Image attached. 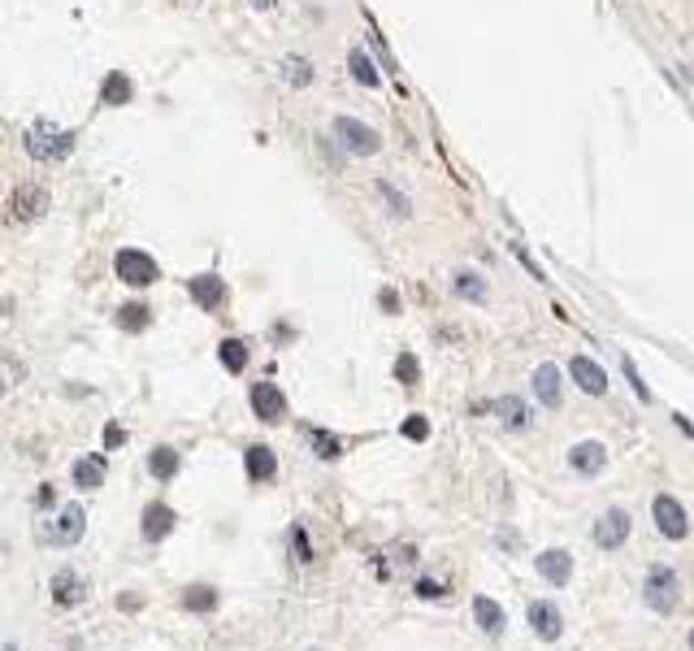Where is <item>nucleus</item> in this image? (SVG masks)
I'll return each mask as SVG.
<instances>
[{
  "mask_svg": "<svg viewBox=\"0 0 694 651\" xmlns=\"http://www.w3.org/2000/svg\"><path fill=\"white\" fill-rule=\"evenodd\" d=\"M642 599H647V608L659 616L677 613V608H681V578H677V569L651 564V569H647V582H642Z\"/></svg>",
  "mask_w": 694,
  "mask_h": 651,
  "instance_id": "nucleus-1",
  "label": "nucleus"
},
{
  "mask_svg": "<svg viewBox=\"0 0 694 651\" xmlns=\"http://www.w3.org/2000/svg\"><path fill=\"white\" fill-rule=\"evenodd\" d=\"M70 148H74V130L57 127V122H36L26 130V152L36 161H61V157H70Z\"/></svg>",
  "mask_w": 694,
  "mask_h": 651,
  "instance_id": "nucleus-2",
  "label": "nucleus"
},
{
  "mask_svg": "<svg viewBox=\"0 0 694 651\" xmlns=\"http://www.w3.org/2000/svg\"><path fill=\"white\" fill-rule=\"evenodd\" d=\"M83 534H88V512H83V504H61L53 525H39V539L57 542V547H74Z\"/></svg>",
  "mask_w": 694,
  "mask_h": 651,
  "instance_id": "nucleus-3",
  "label": "nucleus"
},
{
  "mask_svg": "<svg viewBox=\"0 0 694 651\" xmlns=\"http://www.w3.org/2000/svg\"><path fill=\"white\" fill-rule=\"evenodd\" d=\"M113 274L122 278L126 287H152L161 278V265L143 248H122V253L113 256Z\"/></svg>",
  "mask_w": 694,
  "mask_h": 651,
  "instance_id": "nucleus-4",
  "label": "nucleus"
},
{
  "mask_svg": "<svg viewBox=\"0 0 694 651\" xmlns=\"http://www.w3.org/2000/svg\"><path fill=\"white\" fill-rule=\"evenodd\" d=\"M335 140L347 157H374L378 148H382V135L374 127L357 122V118H335Z\"/></svg>",
  "mask_w": 694,
  "mask_h": 651,
  "instance_id": "nucleus-5",
  "label": "nucleus"
},
{
  "mask_svg": "<svg viewBox=\"0 0 694 651\" xmlns=\"http://www.w3.org/2000/svg\"><path fill=\"white\" fill-rule=\"evenodd\" d=\"M187 291H192L196 308H204V313H222V308L231 305V287H226V278H222V274H213V270L187 278Z\"/></svg>",
  "mask_w": 694,
  "mask_h": 651,
  "instance_id": "nucleus-6",
  "label": "nucleus"
},
{
  "mask_svg": "<svg viewBox=\"0 0 694 651\" xmlns=\"http://www.w3.org/2000/svg\"><path fill=\"white\" fill-rule=\"evenodd\" d=\"M252 417L256 421H265V426H278V421H286V396L278 391V382H252Z\"/></svg>",
  "mask_w": 694,
  "mask_h": 651,
  "instance_id": "nucleus-7",
  "label": "nucleus"
},
{
  "mask_svg": "<svg viewBox=\"0 0 694 651\" xmlns=\"http://www.w3.org/2000/svg\"><path fill=\"white\" fill-rule=\"evenodd\" d=\"M629 530H634V522H629V512H625V508H607L604 517L595 522V530H590V539H595V547H604V552H616V547H625V539H629Z\"/></svg>",
  "mask_w": 694,
  "mask_h": 651,
  "instance_id": "nucleus-8",
  "label": "nucleus"
},
{
  "mask_svg": "<svg viewBox=\"0 0 694 651\" xmlns=\"http://www.w3.org/2000/svg\"><path fill=\"white\" fill-rule=\"evenodd\" d=\"M651 517H656V530L664 539H686L690 534V517H686V508L677 504L673 495H656L651 500Z\"/></svg>",
  "mask_w": 694,
  "mask_h": 651,
  "instance_id": "nucleus-9",
  "label": "nucleus"
},
{
  "mask_svg": "<svg viewBox=\"0 0 694 651\" xmlns=\"http://www.w3.org/2000/svg\"><path fill=\"white\" fill-rule=\"evenodd\" d=\"M534 569L547 586L560 591V586H569V578H573V556L565 552V547H547V552H538L534 556Z\"/></svg>",
  "mask_w": 694,
  "mask_h": 651,
  "instance_id": "nucleus-10",
  "label": "nucleus"
},
{
  "mask_svg": "<svg viewBox=\"0 0 694 651\" xmlns=\"http://www.w3.org/2000/svg\"><path fill=\"white\" fill-rule=\"evenodd\" d=\"M569 470L582 473V478H595V473L607 470V448L599 439H582V443H573L569 448Z\"/></svg>",
  "mask_w": 694,
  "mask_h": 651,
  "instance_id": "nucleus-11",
  "label": "nucleus"
},
{
  "mask_svg": "<svg viewBox=\"0 0 694 651\" xmlns=\"http://www.w3.org/2000/svg\"><path fill=\"white\" fill-rule=\"evenodd\" d=\"M174 525H179V512L170 504H161V500H152V504L143 508V517H140V534L148 542H161V539H170L174 534Z\"/></svg>",
  "mask_w": 694,
  "mask_h": 651,
  "instance_id": "nucleus-12",
  "label": "nucleus"
},
{
  "mask_svg": "<svg viewBox=\"0 0 694 651\" xmlns=\"http://www.w3.org/2000/svg\"><path fill=\"white\" fill-rule=\"evenodd\" d=\"M534 396L543 408H560L565 404V374H560L555 361H543L534 369Z\"/></svg>",
  "mask_w": 694,
  "mask_h": 651,
  "instance_id": "nucleus-13",
  "label": "nucleus"
},
{
  "mask_svg": "<svg viewBox=\"0 0 694 651\" xmlns=\"http://www.w3.org/2000/svg\"><path fill=\"white\" fill-rule=\"evenodd\" d=\"M88 578L83 574H74V569H57L53 574V604L57 608H74V604H83L88 599Z\"/></svg>",
  "mask_w": 694,
  "mask_h": 651,
  "instance_id": "nucleus-14",
  "label": "nucleus"
},
{
  "mask_svg": "<svg viewBox=\"0 0 694 651\" xmlns=\"http://www.w3.org/2000/svg\"><path fill=\"white\" fill-rule=\"evenodd\" d=\"M530 625H534V634L543 643H555L565 634V616H560V608H555L552 599H534L530 604Z\"/></svg>",
  "mask_w": 694,
  "mask_h": 651,
  "instance_id": "nucleus-15",
  "label": "nucleus"
},
{
  "mask_svg": "<svg viewBox=\"0 0 694 651\" xmlns=\"http://www.w3.org/2000/svg\"><path fill=\"white\" fill-rule=\"evenodd\" d=\"M243 465H248V482H274L278 478V452L265 448V443H252L248 452H243Z\"/></svg>",
  "mask_w": 694,
  "mask_h": 651,
  "instance_id": "nucleus-16",
  "label": "nucleus"
},
{
  "mask_svg": "<svg viewBox=\"0 0 694 651\" xmlns=\"http://www.w3.org/2000/svg\"><path fill=\"white\" fill-rule=\"evenodd\" d=\"M569 374L586 396H607V374H604V365L599 361H590V356H573Z\"/></svg>",
  "mask_w": 694,
  "mask_h": 651,
  "instance_id": "nucleus-17",
  "label": "nucleus"
},
{
  "mask_svg": "<svg viewBox=\"0 0 694 651\" xmlns=\"http://www.w3.org/2000/svg\"><path fill=\"white\" fill-rule=\"evenodd\" d=\"M473 621H478V630L486 634V638H499V634H503V625H508L503 608H499L491 595H478V599H473Z\"/></svg>",
  "mask_w": 694,
  "mask_h": 651,
  "instance_id": "nucleus-18",
  "label": "nucleus"
},
{
  "mask_svg": "<svg viewBox=\"0 0 694 651\" xmlns=\"http://www.w3.org/2000/svg\"><path fill=\"white\" fill-rule=\"evenodd\" d=\"M105 473H109V460L105 456H83V460H74V487L78 491H96L105 487Z\"/></svg>",
  "mask_w": 694,
  "mask_h": 651,
  "instance_id": "nucleus-19",
  "label": "nucleus"
},
{
  "mask_svg": "<svg viewBox=\"0 0 694 651\" xmlns=\"http://www.w3.org/2000/svg\"><path fill=\"white\" fill-rule=\"evenodd\" d=\"M130 96H135V83L126 78V70H109L105 83H100V105L122 108V105H130Z\"/></svg>",
  "mask_w": 694,
  "mask_h": 651,
  "instance_id": "nucleus-20",
  "label": "nucleus"
},
{
  "mask_svg": "<svg viewBox=\"0 0 694 651\" xmlns=\"http://www.w3.org/2000/svg\"><path fill=\"white\" fill-rule=\"evenodd\" d=\"M491 413H499V421L508 426V430H530V404L516 396H499L491 404Z\"/></svg>",
  "mask_w": 694,
  "mask_h": 651,
  "instance_id": "nucleus-21",
  "label": "nucleus"
},
{
  "mask_svg": "<svg viewBox=\"0 0 694 651\" xmlns=\"http://www.w3.org/2000/svg\"><path fill=\"white\" fill-rule=\"evenodd\" d=\"M182 470V456L174 448H152L148 452V473L157 478V482H170V478H179Z\"/></svg>",
  "mask_w": 694,
  "mask_h": 651,
  "instance_id": "nucleus-22",
  "label": "nucleus"
},
{
  "mask_svg": "<svg viewBox=\"0 0 694 651\" xmlns=\"http://www.w3.org/2000/svg\"><path fill=\"white\" fill-rule=\"evenodd\" d=\"M44 209H48V191H44V187H18V196H14V217H26V222H31V217H39L44 213Z\"/></svg>",
  "mask_w": 694,
  "mask_h": 651,
  "instance_id": "nucleus-23",
  "label": "nucleus"
},
{
  "mask_svg": "<svg viewBox=\"0 0 694 651\" xmlns=\"http://www.w3.org/2000/svg\"><path fill=\"white\" fill-rule=\"evenodd\" d=\"M347 70H352V78H357L360 88H378V83H382L374 57L365 53V48H352V53H347Z\"/></svg>",
  "mask_w": 694,
  "mask_h": 651,
  "instance_id": "nucleus-24",
  "label": "nucleus"
},
{
  "mask_svg": "<svg viewBox=\"0 0 694 651\" xmlns=\"http://www.w3.org/2000/svg\"><path fill=\"white\" fill-rule=\"evenodd\" d=\"M451 291L461 295V300H473V305H486V278L473 270H461L451 278Z\"/></svg>",
  "mask_w": 694,
  "mask_h": 651,
  "instance_id": "nucleus-25",
  "label": "nucleus"
},
{
  "mask_svg": "<svg viewBox=\"0 0 694 651\" xmlns=\"http://www.w3.org/2000/svg\"><path fill=\"white\" fill-rule=\"evenodd\" d=\"M217 604H222V595H217L213 586H204V582L182 591V608L187 613H217Z\"/></svg>",
  "mask_w": 694,
  "mask_h": 651,
  "instance_id": "nucleus-26",
  "label": "nucleus"
},
{
  "mask_svg": "<svg viewBox=\"0 0 694 651\" xmlns=\"http://www.w3.org/2000/svg\"><path fill=\"white\" fill-rule=\"evenodd\" d=\"M217 361H222V369H231V374H243V369H248V344H243V339H222V344H217Z\"/></svg>",
  "mask_w": 694,
  "mask_h": 651,
  "instance_id": "nucleus-27",
  "label": "nucleus"
},
{
  "mask_svg": "<svg viewBox=\"0 0 694 651\" xmlns=\"http://www.w3.org/2000/svg\"><path fill=\"white\" fill-rule=\"evenodd\" d=\"M308 439H313V452H317L321 460H338V456H343V439H338V434L313 426V430H308Z\"/></svg>",
  "mask_w": 694,
  "mask_h": 651,
  "instance_id": "nucleus-28",
  "label": "nucleus"
},
{
  "mask_svg": "<svg viewBox=\"0 0 694 651\" xmlns=\"http://www.w3.org/2000/svg\"><path fill=\"white\" fill-rule=\"evenodd\" d=\"M286 547H291V561H300V564L313 561V542H308V530H304L300 522L286 530Z\"/></svg>",
  "mask_w": 694,
  "mask_h": 651,
  "instance_id": "nucleus-29",
  "label": "nucleus"
},
{
  "mask_svg": "<svg viewBox=\"0 0 694 651\" xmlns=\"http://www.w3.org/2000/svg\"><path fill=\"white\" fill-rule=\"evenodd\" d=\"M118 326H122V330H148V326H152V308H148V305L118 308Z\"/></svg>",
  "mask_w": 694,
  "mask_h": 651,
  "instance_id": "nucleus-30",
  "label": "nucleus"
},
{
  "mask_svg": "<svg viewBox=\"0 0 694 651\" xmlns=\"http://www.w3.org/2000/svg\"><path fill=\"white\" fill-rule=\"evenodd\" d=\"M395 378L404 382V387H417V382H421V365H417L412 352H399V356H395Z\"/></svg>",
  "mask_w": 694,
  "mask_h": 651,
  "instance_id": "nucleus-31",
  "label": "nucleus"
},
{
  "mask_svg": "<svg viewBox=\"0 0 694 651\" xmlns=\"http://www.w3.org/2000/svg\"><path fill=\"white\" fill-rule=\"evenodd\" d=\"M286 83L291 88H308L313 83V66L304 57H286Z\"/></svg>",
  "mask_w": 694,
  "mask_h": 651,
  "instance_id": "nucleus-32",
  "label": "nucleus"
},
{
  "mask_svg": "<svg viewBox=\"0 0 694 651\" xmlns=\"http://www.w3.org/2000/svg\"><path fill=\"white\" fill-rule=\"evenodd\" d=\"M378 196H382V200H387V204H391V213H395V217H409V213H412L409 196H399V191H395V187H391V182H387V179L378 182Z\"/></svg>",
  "mask_w": 694,
  "mask_h": 651,
  "instance_id": "nucleus-33",
  "label": "nucleus"
},
{
  "mask_svg": "<svg viewBox=\"0 0 694 651\" xmlns=\"http://www.w3.org/2000/svg\"><path fill=\"white\" fill-rule=\"evenodd\" d=\"M399 430H404V439H412V443H426V439H430V421L421 413H412Z\"/></svg>",
  "mask_w": 694,
  "mask_h": 651,
  "instance_id": "nucleus-34",
  "label": "nucleus"
},
{
  "mask_svg": "<svg viewBox=\"0 0 694 651\" xmlns=\"http://www.w3.org/2000/svg\"><path fill=\"white\" fill-rule=\"evenodd\" d=\"M421 599H443L447 595V586L443 582H434V578H417V586H412Z\"/></svg>",
  "mask_w": 694,
  "mask_h": 651,
  "instance_id": "nucleus-35",
  "label": "nucleus"
},
{
  "mask_svg": "<svg viewBox=\"0 0 694 651\" xmlns=\"http://www.w3.org/2000/svg\"><path fill=\"white\" fill-rule=\"evenodd\" d=\"M621 365H625V374H629V382H634V391H638V399H642V404H651V391H647V382L638 378V369H634V361H629V356H621Z\"/></svg>",
  "mask_w": 694,
  "mask_h": 651,
  "instance_id": "nucleus-36",
  "label": "nucleus"
},
{
  "mask_svg": "<svg viewBox=\"0 0 694 651\" xmlns=\"http://www.w3.org/2000/svg\"><path fill=\"white\" fill-rule=\"evenodd\" d=\"M122 439H126V430L118 426V421H109L105 426V452H113V448H122Z\"/></svg>",
  "mask_w": 694,
  "mask_h": 651,
  "instance_id": "nucleus-37",
  "label": "nucleus"
},
{
  "mask_svg": "<svg viewBox=\"0 0 694 651\" xmlns=\"http://www.w3.org/2000/svg\"><path fill=\"white\" fill-rule=\"evenodd\" d=\"M378 300H382V308H387V313H399V295H395L391 287L382 291V295H378Z\"/></svg>",
  "mask_w": 694,
  "mask_h": 651,
  "instance_id": "nucleus-38",
  "label": "nucleus"
},
{
  "mask_svg": "<svg viewBox=\"0 0 694 651\" xmlns=\"http://www.w3.org/2000/svg\"><path fill=\"white\" fill-rule=\"evenodd\" d=\"M36 504H39V508H48V504H53V487H39V495H36Z\"/></svg>",
  "mask_w": 694,
  "mask_h": 651,
  "instance_id": "nucleus-39",
  "label": "nucleus"
},
{
  "mask_svg": "<svg viewBox=\"0 0 694 651\" xmlns=\"http://www.w3.org/2000/svg\"><path fill=\"white\" fill-rule=\"evenodd\" d=\"M252 5H256V9H274L278 0H252Z\"/></svg>",
  "mask_w": 694,
  "mask_h": 651,
  "instance_id": "nucleus-40",
  "label": "nucleus"
},
{
  "mask_svg": "<svg viewBox=\"0 0 694 651\" xmlns=\"http://www.w3.org/2000/svg\"><path fill=\"white\" fill-rule=\"evenodd\" d=\"M5 391H9V382H5V374H0V396H5Z\"/></svg>",
  "mask_w": 694,
  "mask_h": 651,
  "instance_id": "nucleus-41",
  "label": "nucleus"
},
{
  "mask_svg": "<svg viewBox=\"0 0 694 651\" xmlns=\"http://www.w3.org/2000/svg\"><path fill=\"white\" fill-rule=\"evenodd\" d=\"M5 651H18V647H14V643H5Z\"/></svg>",
  "mask_w": 694,
  "mask_h": 651,
  "instance_id": "nucleus-42",
  "label": "nucleus"
},
{
  "mask_svg": "<svg viewBox=\"0 0 694 651\" xmlns=\"http://www.w3.org/2000/svg\"><path fill=\"white\" fill-rule=\"evenodd\" d=\"M690 651H694V630H690Z\"/></svg>",
  "mask_w": 694,
  "mask_h": 651,
  "instance_id": "nucleus-43",
  "label": "nucleus"
},
{
  "mask_svg": "<svg viewBox=\"0 0 694 651\" xmlns=\"http://www.w3.org/2000/svg\"><path fill=\"white\" fill-rule=\"evenodd\" d=\"M313 651H317V647H313Z\"/></svg>",
  "mask_w": 694,
  "mask_h": 651,
  "instance_id": "nucleus-44",
  "label": "nucleus"
}]
</instances>
